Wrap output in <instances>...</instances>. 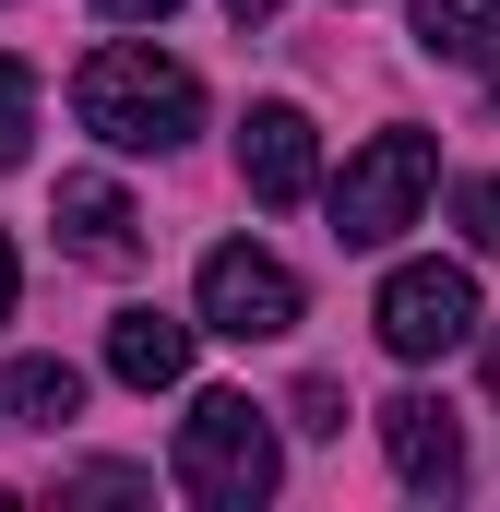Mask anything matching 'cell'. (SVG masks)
<instances>
[{"label": "cell", "instance_id": "obj_1", "mask_svg": "<svg viewBox=\"0 0 500 512\" xmlns=\"http://www.w3.org/2000/svg\"><path fill=\"white\" fill-rule=\"evenodd\" d=\"M72 108H84L96 143H120V155H167V143L203 131V84H191L167 48H96V60L72 72Z\"/></svg>", "mask_w": 500, "mask_h": 512}, {"label": "cell", "instance_id": "obj_2", "mask_svg": "<svg viewBox=\"0 0 500 512\" xmlns=\"http://www.w3.org/2000/svg\"><path fill=\"white\" fill-rule=\"evenodd\" d=\"M274 477H286V453H274V429H262L250 393H203V405L179 417V489H191L203 512L274 501Z\"/></svg>", "mask_w": 500, "mask_h": 512}, {"label": "cell", "instance_id": "obj_3", "mask_svg": "<svg viewBox=\"0 0 500 512\" xmlns=\"http://www.w3.org/2000/svg\"><path fill=\"white\" fill-rule=\"evenodd\" d=\"M429 191H441V143H429V131H370V143L346 155V179H334V239H346V251L405 239Z\"/></svg>", "mask_w": 500, "mask_h": 512}, {"label": "cell", "instance_id": "obj_4", "mask_svg": "<svg viewBox=\"0 0 500 512\" xmlns=\"http://www.w3.org/2000/svg\"><path fill=\"white\" fill-rule=\"evenodd\" d=\"M370 322H381L393 358H453L477 334V274L465 262H393L381 298H370Z\"/></svg>", "mask_w": 500, "mask_h": 512}, {"label": "cell", "instance_id": "obj_5", "mask_svg": "<svg viewBox=\"0 0 500 512\" xmlns=\"http://www.w3.org/2000/svg\"><path fill=\"white\" fill-rule=\"evenodd\" d=\"M203 334H227V346H274V334H298V274L274 251H203Z\"/></svg>", "mask_w": 500, "mask_h": 512}, {"label": "cell", "instance_id": "obj_6", "mask_svg": "<svg viewBox=\"0 0 500 512\" xmlns=\"http://www.w3.org/2000/svg\"><path fill=\"white\" fill-rule=\"evenodd\" d=\"M239 179H250V203H310L322 191V131L298 120L286 96H262L239 120Z\"/></svg>", "mask_w": 500, "mask_h": 512}, {"label": "cell", "instance_id": "obj_7", "mask_svg": "<svg viewBox=\"0 0 500 512\" xmlns=\"http://www.w3.org/2000/svg\"><path fill=\"white\" fill-rule=\"evenodd\" d=\"M381 453H393V477H405V489H429V501H453V489H465V429H453V405H441V393H393V405H381Z\"/></svg>", "mask_w": 500, "mask_h": 512}, {"label": "cell", "instance_id": "obj_8", "mask_svg": "<svg viewBox=\"0 0 500 512\" xmlns=\"http://www.w3.org/2000/svg\"><path fill=\"white\" fill-rule=\"evenodd\" d=\"M48 227H60L84 262H131V239H143V215H131V191H120V179H60Z\"/></svg>", "mask_w": 500, "mask_h": 512}, {"label": "cell", "instance_id": "obj_9", "mask_svg": "<svg viewBox=\"0 0 500 512\" xmlns=\"http://www.w3.org/2000/svg\"><path fill=\"white\" fill-rule=\"evenodd\" d=\"M108 370H120L131 393L191 382V322H167V310H120V322H108Z\"/></svg>", "mask_w": 500, "mask_h": 512}, {"label": "cell", "instance_id": "obj_10", "mask_svg": "<svg viewBox=\"0 0 500 512\" xmlns=\"http://www.w3.org/2000/svg\"><path fill=\"white\" fill-rule=\"evenodd\" d=\"M417 48L465 60V72H500V0H417Z\"/></svg>", "mask_w": 500, "mask_h": 512}, {"label": "cell", "instance_id": "obj_11", "mask_svg": "<svg viewBox=\"0 0 500 512\" xmlns=\"http://www.w3.org/2000/svg\"><path fill=\"white\" fill-rule=\"evenodd\" d=\"M0 405H12V429H60V417H84V370L72 358H12Z\"/></svg>", "mask_w": 500, "mask_h": 512}, {"label": "cell", "instance_id": "obj_12", "mask_svg": "<svg viewBox=\"0 0 500 512\" xmlns=\"http://www.w3.org/2000/svg\"><path fill=\"white\" fill-rule=\"evenodd\" d=\"M453 227H465V251L500 262V179H453Z\"/></svg>", "mask_w": 500, "mask_h": 512}, {"label": "cell", "instance_id": "obj_13", "mask_svg": "<svg viewBox=\"0 0 500 512\" xmlns=\"http://www.w3.org/2000/svg\"><path fill=\"white\" fill-rule=\"evenodd\" d=\"M24 131H36V84L24 60H0V167H24Z\"/></svg>", "mask_w": 500, "mask_h": 512}, {"label": "cell", "instance_id": "obj_14", "mask_svg": "<svg viewBox=\"0 0 500 512\" xmlns=\"http://www.w3.org/2000/svg\"><path fill=\"white\" fill-rule=\"evenodd\" d=\"M72 501H143V477H131V465H84V477H72Z\"/></svg>", "mask_w": 500, "mask_h": 512}, {"label": "cell", "instance_id": "obj_15", "mask_svg": "<svg viewBox=\"0 0 500 512\" xmlns=\"http://www.w3.org/2000/svg\"><path fill=\"white\" fill-rule=\"evenodd\" d=\"M298 429H346V393H334V382H298Z\"/></svg>", "mask_w": 500, "mask_h": 512}, {"label": "cell", "instance_id": "obj_16", "mask_svg": "<svg viewBox=\"0 0 500 512\" xmlns=\"http://www.w3.org/2000/svg\"><path fill=\"white\" fill-rule=\"evenodd\" d=\"M96 12H108V24H167L179 0H96Z\"/></svg>", "mask_w": 500, "mask_h": 512}, {"label": "cell", "instance_id": "obj_17", "mask_svg": "<svg viewBox=\"0 0 500 512\" xmlns=\"http://www.w3.org/2000/svg\"><path fill=\"white\" fill-rule=\"evenodd\" d=\"M0 322H12V239H0Z\"/></svg>", "mask_w": 500, "mask_h": 512}, {"label": "cell", "instance_id": "obj_18", "mask_svg": "<svg viewBox=\"0 0 500 512\" xmlns=\"http://www.w3.org/2000/svg\"><path fill=\"white\" fill-rule=\"evenodd\" d=\"M227 12H239V24H274V0H227Z\"/></svg>", "mask_w": 500, "mask_h": 512}, {"label": "cell", "instance_id": "obj_19", "mask_svg": "<svg viewBox=\"0 0 500 512\" xmlns=\"http://www.w3.org/2000/svg\"><path fill=\"white\" fill-rule=\"evenodd\" d=\"M489 393H500V334H489Z\"/></svg>", "mask_w": 500, "mask_h": 512}]
</instances>
